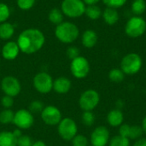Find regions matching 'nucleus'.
<instances>
[{
  "instance_id": "7",
  "label": "nucleus",
  "mask_w": 146,
  "mask_h": 146,
  "mask_svg": "<svg viewBox=\"0 0 146 146\" xmlns=\"http://www.w3.org/2000/svg\"><path fill=\"white\" fill-rule=\"evenodd\" d=\"M57 131L58 134L62 139L66 141H70L77 135V124L72 118L67 117L62 119V121L58 124Z\"/></svg>"
},
{
  "instance_id": "40",
  "label": "nucleus",
  "mask_w": 146,
  "mask_h": 146,
  "mask_svg": "<svg viewBox=\"0 0 146 146\" xmlns=\"http://www.w3.org/2000/svg\"><path fill=\"white\" fill-rule=\"evenodd\" d=\"M32 146H46V145L43 141H36L33 144Z\"/></svg>"
},
{
  "instance_id": "30",
  "label": "nucleus",
  "mask_w": 146,
  "mask_h": 146,
  "mask_svg": "<svg viewBox=\"0 0 146 146\" xmlns=\"http://www.w3.org/2000/svg\"><path fill=\"white\" fill-rule=\"evenodd\" d=\"M44 106V104L41 102V101H38V100H35V101H33L30 105H29V111L32 113V114H38L43 111Z\"/></svg>"
},
{
  "instance_id": "26",
  "label": "nucleus",
  "mask_w": 146,
  "mask_h": 146,
  "mask_svg": "<svg viewBox=\"0 0 146 146\" xmlns=\"http://www.w3.org/2000/svg\"><path fill=\"white\" fill-rule=\"evenodd\" d=\"M15 113L10 109H4L0 112V123L2 124H9L14 121Z\"/></svg>"
},
{
  "instance_id": "13",
  "label": "nucleus",
  "mask_w": 146,
  "mask_h": 146,
  "mask_svg": "<svg viewBox=\"0 0 146 146\" xmlns=\"http://www.w3.org/2000/svg\"><path fill=\"white\" fill-rule=\"evenodd\" d=\"M110 141V132L104 126L98 127L91 135V143L92 146H106Z\"/></svg>"
},
{
  "instance_id": "17",
  "label": "nucleus",
  "mask_w": 146,
  "mask_h": 146,
  "mask_svg": "<svg viewBox=\"0 0 146 146\" xmlns=\"http://www.w3.org/2000/svg\"><path fill=\"white\" fill-rule=\"evenodd\" d=\"M98 39V37L97 33L94 30L88 29L83 33L82 38H81V42H82V44L84 47L91 49L96 45Z\"/></svg>"
},
{
  "instance_id": "35",
  "label": "nucleus",
  "mask_w": 146,
  "mask_h": 146,
  "mask_svg": "<svg viewBox=\"0 0 146 146\" xmlns=\"http://www.w3.org/2000/svg\"><path fill=\"white\" fill-rule=\"evenodd\" d=\"M66 54L69 59L74 60L76 57L80 56V50L76 46H70L67 49Z\"/></svg>"
},
{
  "instance_id": "19",
  "label": "nucleus",
  "mask_w": 146,
  "mask_h": 146,
  "mask_svg": "<svg viewBox=\"0 0 146 146\" xmlns=\"http://www.w3.org/2000/svg\"><path fill=\"white\" fill-rule=\"evenodd\" d=\"M123 120H124V116L120 110H112L109 112L107 115L108 123L114 127H120L121 125H122Z\"/></svg>"
},
{
  "instance_id": "23",
  "label": "nucleus",
  "mask_w": 146,
  "mask_h": 146,
  "mask_svg": "<svg viewBox=\"0 0 146 146\" xmlns=\"http://www.w3.org/2000/svg\"><path fill=\"white\" fill-rule=\"evenodd\" d=\"M131 10L135 15L141 16L146 10L145 0H133L131 5Z\"/></svg>"
},
{
  "instance_id": "14",
  "label": "nucleus",
  "mask_w": 146,
  "mask_h": 146,
  "mask_svg": "<svg viewBox=\"0 0 146 146\" xmlns=\"http://www.w3.org/2000/svg\"><path fill=\"white\" fill-rule=\"evenodd\" d=\"M119 133H120V135L125 138H127L128 139H138L144 133L141 127L138 125L130 126L128 124L121 125Z\"/></svg>"
},
{
  "instance_id": "2",
  "label": "nucleus",
  "mask_w": 146,
  "mask_h": 146,
  "mask_svg": "<svg viewBox=\"0 0 146 146\" xmlns=\"http://www.w3.org/2000/svg\"><path fill=\"white\" fill-rule=\"evenodd\" d=\"M80 34L78 27L69 21H62L56 26L55 29V35L56 38L64 44H71L74 42Z\"/></svg>"
},
{
  "instance_id": "12",
  "label": "nucleus",
  "mask_w": 146,
  "mask_h": 146,
  "mask_svg": "<svg viewBox=\"0 0 146 146\" xmlns=\"http://www.w3.org/2000/svg\"><path fill=\"white\" fill-rule=\"evenodd\" d=\"M41 118L46 125L55 126L58 125L62 121V113L56 107L48 105L44 107L41 112Z\"/></svg>"
},
{
  "instance_id": "3",
  "label": "nucleus",
  "mask_w": 146,
  "mask_h": 146,
  "mask_svg": "<svg viewBox=\"0 0 146 146\" xmlns=\"http://www.w3.org/2000/svg\"><path fill=\"white\" fill-rule=\"evenodd\" d=\"M142 58L137 53L126 55L121 62V69L125 74L133 75L139 73L142 68Z\"/></svg>"
},
{
  "instance_id": "32",
  "label": "nucleus",
  "mask_w": 146,
  "mask_h": 146,
  "mask_svg": "<svg viewBox=\"0 0 146 146\" xmlns=\"http://www.w3.org/2000/svg\"><path fill=\"white\" fill-rule=\"evenodd\" d=\"M127 1V0H103L104 3L107 7L116 9L121 8V7H122L123 5H125Z\"/></svg>"
},
{
  "instance_id": "21",
  "label": "nucleus",
  "mask_w": 146,
  "mask_h": 146,
  "mask_svg": "<svg viewBox=\"0 0 146 146\" xmlns=\"http://www.w3.org/2000/svg\"><path fill=\"white\" fill-rule=\"evenodd\" d=\"M15 33V27L9 22H3L0 24V38L3 40L9 39Z\"/></svg>"
},
{
  "instance_id": "18",
  "label": "nucleus",
  "mask_w": 146,
  "mask_h": 146,
  "mask_svg": "<svg viewBox=\"0 0 146 146\" xmlns=\"http://www.w3.org/2000/svg\"><path fill=\"white\" fill-rule=\"evenodd\" d=\"M102 16H103L104 22L110 26H112V25H115V23H117V21H119V18H120L117 9L110 8V7H107L103 11Z\"/></svg>"
},
{
  "instance_id": "25",
  "label": "nucleus",
  "mask_w": 146,
  "mask_h": 146,
  "mask_svg": "<svg viewBox=\"0 0 146 146\" xmlns=\"http://www.w3.org/2000/svg\"><path fill=\"white\" fill-rule=\"evenodd\" d=\"M109 78L112 82L120 83L125 78V74L121 68H113L109 73Z\"/></svg>"
},
{
  "instance_id": "28",
  "label": "nucleus",
  "mask_w": 146,
  "mask_h": 146,
  "mask_svg": "<svg viewBox=\"0 0 146 146\" xmlns=\"http://www.w3.org/2000/svg\"><path fill=\"white\" fill-rule=\"evenodd\" d=\"M82 122L86 127H91L95 122V115L92 111H84L81 116Z\"/></svg>"
},
{
  "instance_id": "8",
  "label": "nucleus",
  "mask_w": 146,
  "mask_h": 146,
  "mask_svg": "<svg viewBox=\"0 0 146 146\" xmlns=\"http://www.w3.org/2000/svg\"><path fill=\"white\" fill-rule=\"evenodd\" d=\"M70 71L76 79L86 78L90 72V64L88 60L84 56H78L72 60L70 64Z\"/></svg>"
},
{
  "instance_id": "31",
  "label": "nucleus",
  "mask_w": 146,
  "mask_h": 146,
  "mask_svg": "<svg viewBox=\"0 0 146 146\" xmlns=\"http://www.w3.org/2000/svg\"><path fill=\"white\" fill-rule=\"evenodd\" d=\"M71 141L73 146H88V139L84 135L77 134Z\"/></svg>"
},
{
  "instance_id": "38",
  "label": "nucleus",
  "mask_w": 146,
  "mask_h": 146,
  "mask_svg": "<svg viewBox=\"0 0 146 146\" xmlns=\"http://www.w3.org/2000/svg\"><path fill=\"white\" fill-rule=\"evenodd\" d=\"M100 0H83L85 4L88 5H97L98 3H99Z\"/></svg>"
},
{
  "instance_id": "10",
  "label": "nucleus",
  "mask_w": 146,
  "mask_h": 146,
  "mask_svg": "<svg viewBox=\"0 0 146 146\" xmlns=\"http://www.w3.org/2000/svg\"><path fill=\"white\" fill-rule=\"evenodd\" d=\"M13 123L18 129H28L34 123L33 115L27 110H19L15 113Z\"/></svg>"
},
{
  "instance_id": "9",
  "label": "nucleus",
  "mask_w": 146,
  "mask_h": 146,
  "mask_svg": "<svg viewBox=\"0 0 146 146\" xmlns=\"http://www.w3.org/2000/svg\"><path fill=\"white\" fill-rule=\"evenodd\" d=\"M53 79L45 72H40L37 74L33 78V86L42 94L49 93L53 89Z\"/></svg>"
},
{
  "instance_id": "41",
  "label": "nucleus",
  "mask_w": 146,
  "mask_h": 146,
  "mask_svg": "<svg viewBox=\"0 0 146 146\" xmlns=\"http://www.w3.org/2000/svg\"><path fill=\"white\" fill-rule=\"evenodd\" d=\"M90 146H92V145H90Z\"/></svg>"
},
{
  "instance_id": "33",
  "label": "nucleus",
  "mask_w": 146,
  "mask_h": 146,
  "mask_svg": "<svg viewBox=\"0 0 146 146\" xmlns=\"http://www.w3.org/2000/svg\"><path fill=\"white\" fill-rule=\"evenodd\" d=\"M17 6L22 10H28L32 9L35 3V0H17Z\"/></svg>"
},
{
  "instance_id": "16",
  "label": "nucleus",
  "mask_w": 146,
  "mask_h": 146,
  "mask_svg": "<svg viewBox=\"0 0 146 146\" xmlns=\"http://www.w3.org/2000/svg\"><path fill=\"white\" fill-rule=\"evenodd\" d=\"M71 81L66 77H58L53 81V90L58 94H66L71 89Z\"/></svg>"
},
{
  "instance_id": "11",
  "label": "nucleus",
  "mask_w": 146,
  "mask_h": 146,
  "mask_svg": "<svg viewBox=\"0 0 146 146\" xmlns=\"http://www.w3.org/2000/svg\"><path fill=\"white\" fill-rule=\"evenodd\" d=\"M1 88L5 95L12 98L16 97L21 91V86L18 79L14 76H6L2 80Z\"/></svg>"
},
{
  "instance_id": "15",
  "label": "nucleus",
  "mask_w": 146,
  "mask_h": 146,
  "mask_svg": "<svg viewBox=\"0 0 146 146\" xmlns=\"http://www.w3.org/2000/svg\"><path fill=\"white\" fill-rule=\"evenodd\" d=\"M20 51V48L16 42L9 41L2 48V56L5 60L12 61L18 56Z\"/></svg>"
},
{
  "instance_id": "36",
  "label": "nucleus",
  "mask_w": 146,
  "mask_h": 146,
  "mask_svg": "<svg viewBox=\"0 0 146 146\" xmlns=\"http://www.w3.org/2000/svg\"><path fill=\"white\" fill-rule=\"evenodd\" d=\"M13 98H12L10 96H7V95H4L2 98L1 104L4 109H10L13 106V104H14V99Z\"/></svg>"
},
{
  "instance_id": "29",
  "label": "nucleus",
  "mask_w": 146,
  "mask_h": 146,
  "mask_svg": "<svg viewBox=\"0 0 146 146\" xmlns=\"http://www.w3.org/2000/svg\"><path fill=\"white\" fill-rule=\"evenodd\" d=\"M10 15V10L7 4L0 3V24L5 22Z\"/></svg>"
},
{
  "instance_id": "22",
  "label": "nucleus",
  "mask_w": 146,
  "mask_h": 146,
  "mask_svg": "<svg viewBox=\"0 0 146 146\" xmlns=\"http://www.w3.org/2000/svg\"><path fill=\"white\" fill-rule=\"evenodd\" d=\"M102 13L103 12L101 9L98 5H88L86 7L85 14L89 19L92 21H96L99 19L102 16Z\"/></svg>"
},
{
  "instance_id": "1",
  "label": "nucleus",
  "mask_w": 146,
  "mask_h": 146,
  "mask_svg": "<svg viewBox=\"0 0 146 146\" xmlns=\"http://www.w3.org/2000/svg\"><path fill=\"white\" fill-rule=\"evenodd\" d=\"M44 33L36 28H28L21 32L17 39L20 50L25 54H33L38 51L44 44Z\"/></svg>"
},
{
  "instance_id": "34",
  "label": "nucleus",
  "mask_w": 146,
  "mask_h": 146,
  "mask_svg": "<svg viewBox=\"0 0 146 146\" xmlns=\"http://www.w3.org/2000/svg\"><path fill=\"white\" fill-rule=\"evenodd\" d=\"M32 139L27 135H21L17 139V146H32L33 145Z\"/></svg>"
},
{
  "instance_id": "6",
  "label": "nucleus",
  "mask_w": 146,
  "mask_h": 146,
  "mask_svg": "<svg viewBox=\"0 0 146 146\" xmlns=\"http://www.w3.org/2000/svg\"><path fill=\"white\" fill-rule=\"evenodd\" d=\"M100 96L98 92L93 89L85 91L80 97L79 105L84 111H92L99 104Z\"/></svg>"
},
{
  "instance_id": "39",
  "label": "nucleus",
  "mask_w": 146,
  "mask_h": 146,
  "mask_svg": "<svg viewBox=\"0 0 146 146\" xmlns=\"http://www.w3.org/2000/svg\"><path fill=\"white\" fill-rule=\"evenodd\" d=\"M142 129H143V132H144V133L146 135V116L144 118V120H143V121H142Z\"/></svg>"
},
{
  "instance_id": "27",
  "label": "nucleus",
  "mask_w": 146,
  "mask_h": 146,
  "mask_svg": "<svg viewBox=\"0 0 146 146\" xmlns=\"http://www.w3.org/2000/svg\"><path fill=\"white\" fill-rule=\"evenodd\" d=\"M130 139L121 135H116L110 140V146H129Z\"/></svg>"
},
{
  "instance_id": "4",
  "label": "nucleus",
  "mask_w": 146,
  "mask_h": 146,
  "mask_svg": "<svg viewBox=\"0 0 146 146\" xmlns=\"http://www.w3.org/2000/svg\"><path fill=\"white\" fill-rule=\"evenodd\" d=\"M62 12L69 18H78L85 14L86 4L83 0H63L62 2Z\"/></svg>"
},
{
  "instance_id": "37",
  "label": "nucleus",
  "mask_w": 146,
  "mask_h": 146,
  "mask_svg": "<svg viewBox=\"0 0 146 146\" xmlns=\"http://www.w3.org/2000/svg\"><path fill=\"white\" fill-rule=\"evenodd\" d=\"M133 146H146V139L145 138H139L136 139Z\"/></svg>"
},
{
  "instance_id": "20",
  "label": "nucleus",
  "mask_w": 146,
  "mask_h": 146,
  "mask_svg": "<svg viewBox=\"0 0 146 146\" xmlns=\"http://www.w3.org/2000/svg\"><path fill=\"white\" fill-rule=\"evenodd\" d=\"M0 146H17V137L13 132H0Z\"/></svg>"
},
{
  "instance_id": "5",
  "label": "nucleus",
  "mask_w": 146,
  "mask_h": 146,
  "mask_svg": "<svg viewBox=\"0 0 146 146\" xmlns=\"http://www.w3.org/2000/svg\"><path fill=\"white\" fill-rule=\"evenodd\" d=\"M146 32V21L141 16L131 17L125 26V33L130 38H139Z\"/></svg>"
},
{
  "instance_id": "24",
  "label": "nucleus",
  "mask_w": 146,
  "mask_h": 146,
  "mask_svg": "<svg viewBox=\"0 0 146 146\" xmlns=\"http://www.w3.org/2000/svg\"><path fill=\"white\" fill-rule=\"evenodd\" d=\"M49 21L56 25H59L60 23H62L63 21V14L62 12V10L58 9H52L48 15Z\"/></svg>"
}]
</instances>
